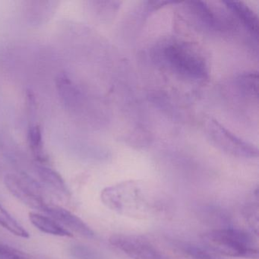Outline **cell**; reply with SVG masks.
Segmentation results:
<instances>
[{"instance_id":"1","label":"cell","mask_w":259,"mask_h":259,"mask_svg":"<svg viewBox=\"0 0 259 259\" xmlns=\"http://www.w3.org/2000/svg\"><path fill=\"white\" fill-rule=\"evenodd\" d=\"M207 248L218 254L242 258H258V245L252 235L236 230L221 229L211 230L202 236Z\"/></svg>"},{"instance_id":"2","label":"cell","mask_w":259,"mask_h":259,"mask_svg":"<svg viewBox=\"0 0 259 259\" xmlns=\"http://www.w3.org/2000/svg\"><path fill=\"white\" fill-rule=\"evenodd\" d=\"M164 56L175 72L195 79L207 77L205 62L201 56L185 44H174L165 49Z\"/></svg>"},{"instance_id":"3","label":"cell","mask_w":259,"mask_h":259,"mask_svg":"<svg viewBox=\"0 0 259 259\" xmlns=\"http://www.w3.org/2000/svg\"><path fill=\"white\" fill-rule=\"evenodd\" d=\"M6 186L10 192L25 205L34 210L45 211L48 203L42 193L41 184L25 172L6 176Z\"/></svg>"},{"instance_id":"4","label":"cell","mask_w":259,"mask_h":259,"mask_svg":"<svg viewBox=\"0 0 259 259\" xmlns=\"http://www.w3.org/2000/svg\"><path fill=\"white\" fill-rule=\"evenodd\" d=\"M110 242L132 259H168L142 236L113 235L110 238Z\"/></svg>"},{"instance_id":"5","label":"cell","mask_w":259,"mask_h":259,"mask_svg":"<svg viewBox=\"0 0 259 259\" xmlns=\"http://www.w3.org/2000/svg\"><path fill=\"white\" fill-rule=\"evenodd\" d=\"M208 130L212 139L224 151L240 157H257V151L256 148L242 142L215 121L210 122Z\"/></svg>"},{"instance_id":"6","label":"cell","mask_w":259,"mask_h":259,"mask_svg":"<svg viewBox=\"0 0 259 259\" xmlns=\"http://www.w3.org/2000/svg\"><path fill=\"white\" fill-rule=\"evenodd\" d=\"M44 213L57 221L60 225L65 226L72 231L84 237L92 238L95 235L92 229L81 218L63 207L49 204Z\"/></svg>"},{"instance_id":"7","label":"cell","mask_w":259,"mask_h":259,"mask_svg":"<svg viewBox=\"0 0 259 259\" xmlns=\"http://www.w3.org/2000/svg\"><path fill=\"white\" fill-rule=\"evenodd\" d=\"M36 172L38 176L39 180L42 183L59 195L67 196L69 195V189L63 179L58 172L51 168L44 166H36Z\"/></svg>"},{"instance_id":"8","label":"cell","mask_w":259,"mask_h":259,"mask_svg":"<svg viewBox=\"0 0 259 259\" xmlns=\"http://www.w3.org/2000/svg\"><path fill=\"white\" fill-rule=\"evenodd\" d=\"M29 220L36 228L43 233L62 237H72L73 236L69 230H66L50 217L32 212L29 213Z\"/></svg>"},{"instance_id":"9","label":"cell","mask_w":259,"mask_h":259,"mask_svg":"<svg viewBox=\"0 0 259 259\" xmlns=\"http://www.w3.org/2000/svg\"><path fill=\"white\" fill-rule=\"evenodd\" d=\"M226 4L229 9L236 13V16L242 20L247 28L253 34L257 36L258 21H257V16L254 14V12L251 11L248 7L244 5L242 3L227 2Z\"/></svg>"},{"instance_id":"10","label":"cell","mask_w":259,"mask_h":259,"mask_svg":"<svg viewBox=\"0 0 259 259\" xmlns=\"http://www.w3.org/2000/svg\"><path fill=\"white\" fill-rule=\"evenodd\" d=\"M0 226L19 237H29L28 232L0 204Z\"/></svg>"},{"instance_id":"11","label":"cell","mask_w":259,"mask_h":259,"mask_svg":"<svg viewBox=\"0 0 259 259\" xmlns=\"http://www.w3.org/2000/svg\"><path fill=\"white\" fill-rule=\"evenodd\" d=\"M28 142L33 154L37 160L40 162L45 161V152H44L43 140H42L41 131L38 126H32L28 133Z\"/></svg>"},{"instance_id":"12","label":"cell","mask_w":259,"mask_h":259,"mask_svg":"<svg viewBox=\"0 0 259 259\" xmlns=\"http://www.w3.org/2000/svg\"><path fill=\"white\" fill-rule=\"evenodd\" d=\"M183 251L195 259H219L218 254L208 248H201L193 245H186L183 247Z\"/></svg>"},{"instance_id":"13","label":"cell","mask_w":259,"mask_h":259,"mask_svg":"<svg viewBox=\"0 0 259 259\" xmlns=\"http://www.w3.org/2000/svg\"><path fill=\"white\" fill-rule=\"evenodd\" d=\"M0 257L3 259H28V255L24 251L0 242Z\"/></svg>"},{"instance_id":"14","label":"cell","mask_w":259,"mask_h":259,"mask_svg":"<svg viewBox=\"0 0 259 259\" xmlns=\"http://www.w3.org/2000/svg\"><path fill=\"white\" fill-rule=\"evenodd\" d=\"M70 251L72 256L76 259H97L95 253L91 248L84 245H73Z\"/></svg>"}]
</instances>
